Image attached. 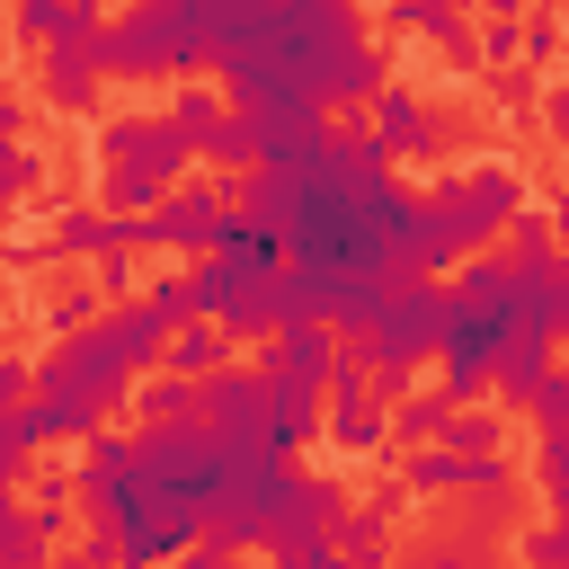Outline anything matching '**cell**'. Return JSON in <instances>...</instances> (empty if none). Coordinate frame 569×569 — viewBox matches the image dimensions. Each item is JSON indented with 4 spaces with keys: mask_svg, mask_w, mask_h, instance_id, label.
I'll return each mask as SVG.
<instances>
[{
    "mask_svg": "<svg viewBox=\"0 0 569 569\" xmlns=\"http://www.w3.org/2000/svg\"><path fill=\"white\" fill-rule=\"evenodd\" d=\"M222 18L231 0H151V9H124L98 44V71L107 80H142V71H222Z\"/></svg>",
    "mask_w": 569,
    "mask_h": 569,
    "instance_id": "obj_3",
    "label": "cell"
},
{
    "mask_svg": "<svg viewBox=\"0 0 569 569\" xmlns=\"http://www.w3.org/2000/svg\"><path fill=\"white\" fill-rule=\"evenodd\" d=\"M222 116H231V98H213L204 80H187V89H178V107H169V124H178V133H187L196 151H204L213 133H222Z\"/></svg>",
    "mask_w": 569,
    "mask_h": 569,
    "instance_id": "obj_22",
    "label": "cell"
},
{
    "mask_svg": "<svg viewBox=\"0 0 569 569\" xmlns=\"http://www.w3.org/2000/svg\"><path fill=\"white\" fill-rule=\"evenodd\" d=\"M400 489H409V498H507L516 471H507V453H453V445H427V453H409Z\"/></svg>",
    "mask_w": 569,
    "mask_h": 569,
    "instance_id": "obj_7",
    "label": "cell"
},
{
    "mask_svg": "<svg viewBox=\"0 0 569 569\" xmlns=\"http://www.w3.org/2000/svg\"><path fill=\"white\" fill-rule=\"evenodd\" d=\"M453 418H462V409H453L445 391H409V400L391 409V436H409V445L427 453V445H445V436H453Z\"/></svg>",
    "mask_w": 569,
    "mask_h": 569,
    "instance_id": "obj_21",
    "label": "cell"
},
{
    "mask_svg": "<svg viewBox=\"0 0 569 569\" xmlns=\"http://www.w3.org/2000/svg\"><path fill=\"white\" fill-rule=\"evenodd\" d=\"M62 27H71V0H18V36H44V44H62Z\"/></svg>",
    "mask_w": 569,
    "mask_h": 569,
    "instance_id": "obj_27",
    "label": "cell"
},
{
    "mask_svg": "<svg viewBox=\"0 0 569 569\" xmlns=\"http://www.w3.org/2000/svg\"><path fill=\"white\" fill-rule=\"evenodd\" d=\"M445 445H453V453H498V409H462Z\"/></svg>",
    "mask_w": 569,
    "mask_h": 569,
    "instance_id": "obj_28",
    "label": "cell"
},
{
    "mask_svg": "<svg viewBox=\"0 0 569 569\" xmlns=\"http://www.w3.org/2000/svg\"><path fill=\"white\" fill-rule=\"evenodd\" d=\"M311 436H329V391H311V382H276V373H267V445L293 453V445H311Z\"/></svg>",
    "mask_w": 569,
    "mask_h": 569,
    "instance_id": "obj_14",
    "label": "cell"
},
{
    "mask_svg": "<svg viewBox=\"0 0 569 569\" xmlns=\"http://www.w3.org/2000/svg\"><path fill=\"white\" fill-rule=\"evenodd\" d=\"M489 98H498L507 116H516V107H533V71H525V62H516V71H498V80H489Z\"/></svg>",
    "mask_w": 569,
    "mask_h": 569,
    "instance_id": "obj_32",
    "label": "cell"
},
{
    "mask_svg": "<svg viewBox=\"0 0 569 569\" xmlns=\"http://www.w3.org/2000/svg\"><path fill=\"white\" fill-rule=\"evenodd\" d=\"M533 480H542V498H551V516L569 525V436H542V453H533Z\"/></svg>",
    "mask_w": 569,
    "mask_h": 569,
    "instance_id": "obj_23",
    "label": "cell"
},
{
    "mask_svg": "<svg viewBox=\"0 0 569 569\" xmlns=\"http://www.w3.org/2000/svg\"><path fill=\"white\" fill-rule=\"evenodd\" d=\"M36 71H44V98H53L62 116L98 107V80H107V71H98V53H80V44H44V62H36Z\"/></svg>",
    "mask_w": 569,
    "mask_h": 569,
    "instance_id": "obj_16",
    "label": "cell"
},
{
    "mask_svg": "<svg viewBox=\"0 0 569 569\" xmlns=\"http://www.w3.org/2000/svg\"><path fill=\"white\" fill-rule=\"evenodd\" d=\"M62 498H71V480H44L27 507H9V525H0V569H53L44 551H53V533H62Z\"/></svg>",
    "mask_w": 569,
    "mask_h": 569,
    "instance_id": "obj_12",
    "label": "cell"
},
{
    "mask_svg": "<svg viewBox=\"0 0 569 569\" xmlns=\"http://www.w3.org/2000/svg\"><path fill=\"white\" fill-rule=\"evenodd\" d=\"M98 151H107V169H142V178H160L169 196H178V187H187V169L204 160L169 116H116V124L98 133Z\"/></svg>",
    "mask_w": 569,
    "mask_h": 569,
    "instance_id": "obj_5",
    "label": "cell"
},
{
    "mask_svg": "<svg viewBox=\"0 0 569 569\" xmlns=\"http://www.w3.org/2000/svg\"><path fill=\"white\" fill-rule=\"evenodd\" d=\"M133 418H142L151 436H169V427H204V382L160 373V382H142V391H133Z\"/></svg>",
    "mask_w": 569,
    "mask_h": 569,
    "instance_id": "obj_18",
    "label": "cell"
},
{
    "mask_svg": "<svg viewBox=\"0 0 569 569\" xmlns=\"http://www.w3.org/2000/svg\"><path fill=\"white\" fill-rule=\"evenodd\" d=\"M551 347H560L551 329H516V338H507V356H498V400H507V409H533V400H542V382L560 373Z\"/></svg>",
    "mask_w": 569,
    "mask_h": 569,
    "instance_id": "obj_15",
    "label": "cell"
},
{
    "mask_svg": "<svg viewBox=\"0 0 569 569\" xmlns=\"http://www.w3.org/2000/svg\"><path fill=\"white\" fill-rule=\"evenodd\" d=\"M347 356H356V347H347ZM382 436H391V400L365 382V356H356V365L329 382V445H338V453H382Z\"/></svg>",
    "mask_w": 569,
    "mask_h": 569,
    "instance_id": "obj_8",
    "label": "cell"
},
{
    "mask_svg": "<svg viewBox=\"0 0 569 569\" xmlns=\"http://www.w3.org/2000/svg\"><path fill=\"white\" fill-rule=\"evenodd\" d=\"M169 569H240V551H231L222 533H204V542H196V551H178Z\"/></svg>",
    "mask_w": 569,
    "mask_h": 569,
    "instance_id": "obj_31",
    "label": "cell"
},
{
    "mask_svg": "<svg viewBox=\"0 0 569 569\" xmlns=\"http://www.w3.org/2000/svg\"><path fill=\"white\" fill-rule=\"evenodd\" d=\"M107 338H116V356L142 373V365H169V338H178V329H169L151 302H116V311H107Z\"/></svg>",
    "mask_w": 569,
    "mask_h": 569,
    "instance_id": "obj_17",
    "label": "cell"
},
{
    "mask_svg": "<svg viewBox=\"0 0 569 569\" xmlns=\"http://www.w3.org/2000/svg\"><path fill=\"white\" fill-rule=\"evenodd\" d=\"M53 258H133L142 249V222H116V213H98V204H62L53 213V240H44Z\"/></svg>",
    "mask_w": 569,
    "mask_h": 569,
    "instance_id": "obj_13",
    "label": "cell"
},
{
    "mask_svg": "<svg viewBox=\"0 0 569 569\" xmlns=\"http://www.w3.org/2000/svg\"><path fill=\"white\" fill-rule=\"evenodd\" d=\"M409 569H427V560H409Z\"/></svg>",
    "mask_w": 569,
    "mask_h": 569,
    "instance_id": "obj_37",
    "label": "cell"
},
{
    "mask_svg": "<svg viewBox=\"0 0 569 569\" xmlns=\"http://www.w3.org/2000/svg\"><path fill=\"white\" fill-rule=\"evenodd\" d=\"M373 142L391 151V160H427V151H445V107H427L409 80H391L382 98H373Z\"/></svg>",
    "mask_w": 569,
    "mask_h": 569,
    "instance_id": "obj_9",
    "label": "cell"
},
{
    "mask_svg": "<svg viewBox=\"0 0 569 569\" xmlns=\"http://www.w3.org/2000/svg\"><path fill=\"white\" fill-rule=\"evenodd\" d=\"M98 293H124V302H142V293H133V258H107V267H98Z\"/></svg>",
    "mask_w": 569,
    "mask_h": 569,
    "instance_id": "obj_33",
    "label": "cell"
},
{
    "mask_svg": "<svg viewBox=\"0 0 569 569\" xmlns=\"http://www.w3.org/2000/svg\"><path fill=\"white\" fill-rule=\"evenodd\" d=\"M525 569H569V525H542V533H525Z\"/></svg>",
    "mask_w": 569,
    "mask_h": 569,
    "instance_id": "obj_29",
    "label": "cell"
},
{
    "mask_svg": "<svg viewBox=\"0 0 569 569\" xmlns=\"http://www.w3.org/2000/svg\"><path fill=\"white\" fill-rule=\"evenodd\" d=\"M293 489H302V471L276 445H240L231 453V480H222V507H213V533L231 551H276L284 542V516H293Z\"/></svg>",
    "mask_w": 569,
    "mask_h": 569,
    "instance_id": "obj_4",
    "label": "cell"
},
{
    "mask_svg": "<svg viewBox=\"0 0 569 569\" xmlns=\"http://www.w3.org/2000/svg\"><path fill=\"white\" fill-rule=\"evenodd\" d=\"M347 365H356V356L338 347V329H329V320H311V329H284V338L258 356V373H276V382H311V391H329Z\"/></svg>",
    "mask_w": 569,
    "mask_h": 569,
    "instance_id": "obj_10",
    "label": "cell"
},
{
    "mask_svg": "<svg viewBox=\"0 0 569 569\" xmlns=\"http://www.w3.org/2000/svg\"><path fill=\"white\" fill-rule=\"evenodd\" d=\"M525 178L507 160H480V169H453V178H427V213H418V276H445V267H471L489 258V240L525 213Z\"/></svg>",
    "mask_w": 569,
    "mask_h": 569,
    "instance_id": "obj_2",
    "label": "cell"
},
{
    "mask_svg": "<svg viewBox=\"0 0 569 569\" xmlns=\"http://www.w3.org/2000/svg\"><path fill=\"white\" fill-rule=\"evenodd\" d=\"M453 320H445V400L453 409H480L498 400V356L516 338V258H471L453 284Z\"/></svg>",
    "mask_w": 569,
    "mask_h": 569,
    "instance_id": "obj_1",
    "label": "cell"
},
{
    "mask_svg": "<svg viewBox=\"0 0 569 569\" xmlns=\"http://www.w3.org/2000/svg\"><path fill=\"white\" fill-rule=\"evenodd\" d=\"M231 196L222 187H178L151 222H142V249H160V258H213L222 249V231H231Z\"/></svg>",
    "mask_w": 569,
    "mask_h": 569,
    "instance_id": "obj_6",
    "label": "cell"
},
{
    "mask_svg": "<svg viewBox=\"0 0 569 569\" xmlns=\"http://www.w3.org/2000/svg\"><path fill=\"white\" fill-rule=\"evenodd\" d=\"M204 160H213V169H249V160H258V124H249V116H222V133L204 142Z\"/></svg>",
    "mask_w": 569,
    "mask_h": 569,
    "instance_id": "obj_24",
    "label": "cell"
},
{
    "mask_svg": "<svg viewBox=\"0 0 569 569\" xmlns=\"http://www.w3.org/2000/svg\"><path fill=\"white\" fill-rule=\"evenodd\" d=\"M36 169H44V160H36L27 142H18V151H9V169H0V187H9V204H27V196H36Z\"/></svg>",
    "mask_w": 569,
    "mask_h": 569,
    "instance_id": "obj_30",
    "label": "cell"
},
{
    "mask_svg": "<svg viewBox=\"0 0 569 569\" xmlns=\"http://www.w3.org/2000/svg\"><path fill=\"white\" fill-rule=\"evenodd\" d=\"M169 373H178V382H213V373H231V329L187 320V329L169 338Z\"/></svg>",
    "mask_w": 569,
    "mask_h": 569,
    "instance_id": "obj_19",
    "label": "cell"
},
{
    "mask_svg": "<svg viewBox=\"0 0 569 569\" xmlns=\"http://www.w3.org/2000/svg\"><path fill=\"white\" fill-rule=\"evenodd\" d=\"M542 124H551V142H569V80L542 98Z\"/></svg>",
    "mask_w": 569,
    "mask_h": 569,
    "instance_id": "obj_34",
    "label": "cell"
},
{
    "mask_svg": "<svg viewBox=\"0 0 569 569\" xmlns=\"http://www.w3.org/2000/svg\"><path fill=\"white\" fill-rule=\"evenodd\" d=\"M480 62H489V80L516 71V62H525V27H516V18H489V27H480Z\"/></svg>",
    "mask_w": 569,
    "mask_h": 569,
    "instance_id": "obj_25",
    "label": "cell"
},
{
    "mask_svg": "<svg viewBox=\"0 0 569 569\" xmlns=\"http://www.w3.org/2000/svg\"><path fill=\"white\" fill-rule=\"evenodd\" d=\"M427 569H489V560H480V551H462V542H453V551H427Z\"/></svg>",
    "mask_w": 569,
    "mask_h": 569,
    "instance_id": "obj_35",
    "label": "cell"
},
{
    "mask_svg": "<svg viewBox=\"0 0 569 569\" xmlns=\"http://www.w3.org/2000/svg\"><path fill=\"white\" fill-rule=\"evenodd\" d=\"M391 18H400L409 36H427V44H445V53H480V36L462 27V9H453V0H400Z\"/></svg>",
    "mask_w": 569,
    "mask_h": 569,
    "instance_id": "obj_20",
    "label": "cell"
},
{
    "mask_svg": "<svg viewBox=\"0 0 569 569\" xmlns=\"http://www.w3.org/2000/svg\"><path fill=\"white\" fill-rule=\"evenodd\" d=\"M560 240H569V204H560Z\"/></svg>",
    "mask_w": 569,
    "mask_h": 569,
    "instance_id": "obj_36",
    "label": "cell"
},
{
    "mask_svg": "<svg viewBox=\"0 0 569 569\" xmlns=\"http://www.w3.org/2000/svg\"><path fill=\"white\" fill-rule=\"evenodd\" d=\"M204 427L231 436V445H267V373H249V365L213 373L204 382Z\"/></svg>",
    "mask_w": 569,
    "mask_h": 569,
    "instance_id": "obj_11",
    "label": "cell"
},
{
    "mask_svg": "<svg viewBox=\"0 0 569 569\" xmlns=\"http://www.w3.org/2000/svg\"><path fill=\"white\" fill-rule=\"evenodd\" d=\"M560 53H569V18L542 9V18L525 27V71H542V62H560Z\"/></svg>",
    "mask_w": 569,
    "mask_h": 569,
    "instance_id": "obj_26",
    "label": "cell"
}]
</instances>
